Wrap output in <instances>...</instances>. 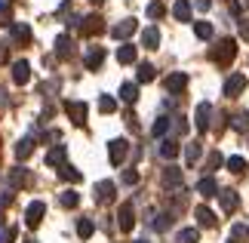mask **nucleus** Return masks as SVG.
<instances>
[{
    "label": "nucleus",
    "mask_w": 249,
    "mask_h": 243,
    "mask_svg": "<svg viewBox=\"0 0 249 243\" xmlns=\"http://www.w3.org/2000/svg\"><path fill=\"white\" fill-rule=\"evenodd\" d=\"M234 56H237V40H234V37H225V40H218L213 50H209V59H213L215 65H222V68L231 65Z\"/></svg>",
    "instance_id": "f257e3e1"
},
{
    "label": "nucleus",
    "mask_w": 249,
    "mask_h": 243,
    "mask_svg": "<svg viewBox=\"0 0 249 243\" xmlns=\"http://www.w3.org/2000/svg\"><path fill=\"white\" fill-rule=\"evenodd\" d=\"M31 185V169H25V167H13L9 169V176H6V188L9 191H22Z\"/></svg>",
    "instance_id": "f03ea898"
},
{
    "label": "nucleus",
    "mask_w": 249,
    "mask_h": 243,
    "mask_svg": "<svg viewBox=\"0 0 249 243\" xmlns=\"http://www.w3.org/2000/svg\"><path fill=\"white\" fill-rule=\"evenodd\" d=\"M126 154H129V142H126V139H111V142H108V157H111V167H123Z\"/></svg>",
    "instance_id": "7ed1b4c3"
},
{
    "label": "nucleus",
    "mask_w": 249,
    "mask_h": 243,
    "mask_svg": "<svg viewBox=\"0 0 249 243\" xmlns=\"http://www.w3.org/2000/svg\"><path fill=\"white\" fill-rule=\"evenodd\" d=\"M65 111H68V117H71V123H77V126H83V120H86V102H80V99H68L65 102Z\"/></svg>",
    "instance_id": "20e7f679"
},
{
    "label": "nucleus",
    "mask_w": 249,
    "mask_h": 243,
    "mask_svg": "<svg viewBox=\"0 0 249 243\" xmlns=\"http://www.w3.org/2000/svg\"><path fill=\"white\" fill-rule=\"evenodd\" d=\"M43 212H46V203H43V200L28 203V209H25V225H28V228H37V225H40V219H43Z\"/></svg>",
    "instance_id": "39448f33"
},
{
    "label": "nucleus",
    "mask_w": 249,
    "mask_h": 243,
    "mask_svg": "<svg viewBox=\"0 0 249 243\" xmlns=\"http://www.w3.org/2000/svg\"><path fill=\"white\" fill-rule=\"evenodd\" d=\"M136 31H139V22H136V19H123L120 25L111 28V37H114V40H126V37H132Z\"/></svg>",
    "instance_id": "423d86ee"
},
{
    "label": "nucleus",
    "mask_w": 249,
    "mask_h": 243,
    "mask_svg": "<svg viewBox=\"0 0 249 243\" xmlns=\"http://www.w3.org/2000/svg\"><path fill=\"white\" fill-rule=\"evenodd\" d=\"M160 185H163L166 191H178L181 188V169L178 167H166L163 176H160Z\"/></svg>",
    "instance_id": "0eeeda50"
},
{
    "label": "nucleus",
    "mask_w": 249,
    "mask_h": 243,
    "mask_svg": "<svg viewBox=\"0 0 249 243\" xmlns=\"http://www.w3.org/2000/svg\"><path fill=\"white\" fill-rule=\"evenodd\" d=\"M209 117H213V108H209V102H200L197 111H194V123H197L200 132H206L209 126H213V123H209Z\"/></svg>",
    "instance_id": "6e6552de"
},
{
    "label": "nucleus",
    "mask_w": 249,
    "mask_h": 243,
    "mask_svg": "<svg viewBox=\"0 0 249 243\" xmlns=\"http://www.w3.org/2000/svg\"><path fill=\"white\" fill-rule=\"evenodd\" d=\"M243 90H246V74H231V77H228V83H225V95H228V99L240 95Z\"/></svg>",
    "instance_id": "1a4fd4ad"
},
{
    "label": "nucleus",
    "mask_w": 249,
    "mask_h": 243,
    "mask_svg": "<svg viewBox=\"0 0 249 243\" xmlns=\"http://www.w3.org/2000/svg\"><path fill=\"white\" fill-rule=\"evenodd\" d=\"M114 194H117V185L114 182H99L95 185V203H111Z\"/></svg>",
    "instance_id": "9d476101"
},
{
    "label": "nucleus",
    "mask_w": 249,
    "mask_h": 243,
    "mask_svg": "<svg viewBox=\"0 0 249 243\" xmlns=\"http://www.w3.org/2000/svg\"><path fill=\"white\" fill-rule=\"evenodd\" d=\"M117 219H120V231H132V225H136V209H132V203H129V200L120 206Z\"/></svg>",
    "instance_id": "9b49d317"
},
{
    "label": "nucleus",
    "mask_w": 249,
    "mask_h": 243,
    "mask_svg": "<svg viewBox=\"0 0 249 243\" xmlns=\"http://www.w3.org/2000/svg\"><path fill=\"white\" fill-rule=\"evenodd\" d=\"M80 28H83V34H86V37L102 34V31H105V19H102V16H86L83 22H80Z\"/></svg>",
    "instance_id": "f8f14e48"
},
{
    "label": "nucleus",
    "mask_w": 249,
    "mask_h": 243,
    "mask_svg": "<svg viewBox=\"0 0 249 243\" xmlns=\"http://www.w3.org/2000/svg\"><path fill=\"white\" fill-rule=\"evenodd\" d=\"M163 86H166V93H181L188 86V74L185 71H176V74H169L166 80H163Z\"/></svg>",
    "instance_id": "ddd939ff"
},
{
    "label": "nucleus",
    "mask_w": 249,
    "mask_h": 243,
    "mask_svg": "<svg viewBox=\"0 0 249 243\" xmlns=\"http://www.w3.org/2000/svg\"><path fill=\"white\" fill-rule=\"evenodd\" d=\"M9 34H13V40H16L18 46H28V43H31V28H28L25 22L9 25Z\"/></svg>",
    "instance_id": "4468645a"
},
{
    "label": "nucleus",
    "mask_w": 249,
    "mask_h": 243,
    "mask_svg": "<svg viewBox=\"0 0 249 243\" xmlns=\"http://www.w3.org/2000/svg\"><path fill=\"white\" fill-rule=\"evenodd\" d=\"M13 80H16L18 86H25L28 80H31V65H28L25 59H18V62L13 65Z\"/></svg>",
    "instance_id": "2eb2a0df"
},
{
    "label": "nucleus",
    "mask_w": 249,
    "mask_h": 243,
    "mask_svg": "<svg viewBox=\"0 0 249 243\" xmlns=\"http://www.w3.org/2000/svg\"><path fill=\"white\" fill-rule=\"evenodd\" d=\"M102 62H105V46H89V50H86V68H89V71H99Z\"/></svg>",
    "instance_id": "dca6fc26"
},
{
    "label": "nucleus",
    "mask_w": 249,
    "mask_h": 243,
    "mask_svg": "<svg viewBox=\"0 0 249 243\" xmlns=\"http://www.w3.org/2000/svg\"><path fill=\"white\" fill-rule=\"evenodd\" d=\"M194 216H197V225H200V228H215V222H218L215 212L209 209V206H197Z\"/></svg>",
    "instance_id": "f3484780"
},
{
    "label": "nucleus",
    "mask_w": 249,
    "mask_h": 243,
    "mask_svg": "<svg viewBox=\"0 0 249 243\" xmlns=\"http://www.w3.org/2000/svg\"><path fill=\"white\" fill-rule=\"evenodd\" d=\"M197 194H200V197H215V194H218L215 179H213V176H203V179L197 182Z\"/></svg>",
    "instance_id": "a211bd4d"
},
{
    "label": "nucleus",
    "mask_w": 249,
    "mask_h": 243,
    "mask_svg": "<svg viewBox=\"0 0 249 243\" xmlns=\"http://www.w3.org/2000/svg\"><path fill=\"white\" fill-rule=\"evenodd\" d=\"M136 59H139V50H136L132 43H123L120 50H117V62H120V65H132Z\"/></svg>",
    "instance_id": "6ab92c4d"
},
{
    "label": "nucleus",
    "mask_w": 249,
    "mask_h": 243,
    "mask_svg": "<svg viewBox=\"0 0 249 243\" xmlns=\"http://www.w3.org/2000/svg\"><path fill=\"white\" fill-rule=\"evenodd\" d=\"M178 151H181V145L176 139H163V142H160V157H163V160L178 157Z\"/></svg>",
    "instance_id": "aec40b11"
},
{
    "label": "nucleus",
    "mask_w": 249,
    "mask_h": 243,
    "mask_svg": "<svg viewBox=\"0 0 249 243\" xmlns=\"http://www.w3.org/2000/svg\"><path fill=\"white\" fill-rule=\"evenodd\" d=\"M218 197H222L225 212H237V209H240V197H237V191H222Z\"/></svg>",
    "instance_id": "412c9836"
},
{
    "label": "nucleus",
    "mask_w": 249,
    "mask_h": 243,
    "mask_svg": "<svg viewBox=\"0 0 249 243\" xmlns=\"http://www.w3.org/2000/svg\"><path fill=\"white\" fill-rule=\"evenodd\" d=\"M65 157H68V148H65V145H55V148L46 154V163H50V167H62Z\"/></svg>",
    "instance_id": "4be33fe9"
},
{
    "label": "nucleus",
    "mask_w": 249,
    "mask_h": 243,
    "mask_svg": "<svg viewBox=\"0 0 249 243\" xmlns=\"http://www.w3.org/2000/svg\"><path fill=\"white\" fill-rule=\"evenodd\" d=\"M142 43H145L148 50H157V46H160V31H157L154 25H151V28H145V31H142Z\"/></svg>",
    "instance_id": "5701e85b"
},
{
    "label": "nucleus",
    "mask_w": 249,
    "mask_h": 243,
    "mask_svg": "<svg viewBox=\"0 0 249 243\" xmlns=\"http://www.w3.org/2000/svg\"><path fill=\"white\" fill-rule=\"evenodd\" d=\"M55 53H59L62 59H71V56H74V43H71L68 34H62L59 40H55Z\"/></svg>",
    "instance_id": "b1692460"
},
{
    "label": "nucleus",
    "mask_w": 249,
    "mask_h": 243,
    "mask_svg": "<svg viewBox=\"0 0 249 243\" xmlns=\"http://www.w3.org/2000/svg\"><path fill=\"white\" fill-rule=\"evenodd\" d=\"M34 145H37V139H31V135H28V139H22L16 145V157L18 160H25V157H31V151H34Z\"/></svg>",
    "instance_id": "393cba45"
},
{
    "label": "nucleus",
    "mask_w": 249,
    "mask_h": 243,
    "mask_svg": "<svg viewBox=\"0 0 249 243\" xmlns=\"http://www.w3.org/2000/svg\"><path fill=\"white\" fill-rule=\"evenodd\" d=\"M77 203H80V194H77V191H62V194H59V206H62V209H74Z\"/></svg>",
    "instance_id": "a878e982"
},
{
    "label": "nucleus",
    "mask_w": 249,
    "mask_h": 243,
    "mask_svg": "<svg viewBox=\"0 0 249 243\" xmlns=\"http://www.w3.org/2000/svg\"><path fill=\"white\" fill-rule=\"evenodd\" d=\"M166 130H169V117H166V114H160V117L154 120V126H151V135H154V139H163Z\"/></svg>",
    "instance_id": "bb28decb"
},
{
    "label": "nucleus",
    "mask_w": 249,
    "mask_h": 243,
    "mask_svg": "<svg viewBox=\"0 0 249 243\" xmlns=\"http://www.w3.org/2000/svg\"><path fill=\"white\" fill-rule=\"evenodd\" d=\"M59 176H62L65 182H80V179H83V172H80V169H74L71 163H62V167H59Z\"/></svg>",
    "instance_id": "cd10ccee"
},
{
    "label": "nucleus",
    "mask_w": 249,
    "mask_h": 243,
    "mask_svg": "<svg viewBox=\"0 0 249 243\" xmlns=\"http://www.w3.org/2000/svg\"><path fill=\"white\" fill-rule=\"evenodd\" d=\"M120 99L132 105V102L139 99V83H123V86H120Z\"/></svg>",
    "instance_id": "c85d7f7f"
},
{
    "label": "nucleus",
    "mask_w": 249,
    "mask_h": 243,
    "mask_svg": "<svg viewBox=\"0 0 249 243\" xmlns=\"http://www.w3.org/2000/svg\"><path fill=\"white\" fill-rule=\"evenodd\" d=\"M172 16H176L178 22H188V19H191V3H188V0H178V3L172 6Z\"/></svg>",
    "instance_id": "c756f323"
},
{
    "label": "nucleus",
    "mask_w": 249,
    "mask_h": 243,
    "mask_svg": "<svg viewBox=\"0 0 249 243\" xmlns=\"http://www.w3.org/2000/svg\"><path fill=\"white\" fill-rule=\"evenodd\" d=\"M231 126H234L237 132H249V111L234 114V117H231Z\"/></svg>",
    "instance_id": "7c9ffc66"
},
{
    "label": "nucleus",
    "mask_w": 249,
    "mask_h": 243,
    "mask_svg": "<svg viewBox=\"0 0 249 243\" xmlns=\"http://www.w3.org/2000/svg\"><path fill=\"white\" fill-rule=\"evenodd\" d=\"M197 237H200L197 228H181L176 234V243H197Z\"/></svg>",
    "instance_id": "2f4dec72"
},
{
    "label": "nucleus",
    "mask_w": 249,
    "mask_h": 243,
    "mask_svg": "<svg viewBox=\"0 0 249 243\" xmlns=\"http://www.w3.org/2000/svg\"><path fill=\"white\" fill-rule=\"evenodd\" d=\"M185 157H188V167H194L200 160V142H188L185 145Z\"/></svg>",
    "instance_id": "473e14b6"
},
{
    "label": "nucleus",
    "mask_w": 249,
    "mask_h": 243,
    "mask_svg": "<svg viewBox=\"0 0 249 243\" xmlns=\"http://www.w3.org/2000/svg\"><path fill=\"white\" fill-rule=\"evenodd\" d=\"M154 80V65L151 62H142L139 65V83H151Z\"/></svg>",
    "instance_id": "72a5a7b5"
},
{
    "label": "nucleus",
    "mask_w": 249,
    "mask_h": 243,
    "mask_svg": "<svg viewBox=\"0 0 249 243\" xmlns=\"http://www.w3.org/2000/svg\"><path fill=\"white\" fill-rule=\"evenodd\" d=\"M151 225H154V231H166L172 225V212H160V216H154Z\"/></svg>",
    "instance_id": "f704fd0d"
},
{
    "label": "nucleus",
    "mask_w": 249,
    "mask_h": 243,
    "mask_svg": "<svg viewBox=\"0 0 249 243\" xmlns=\"http://www.w3.org/2000/svg\"><path fill=\"white\" fill-rule=\"evenodd\" d=\"M222 163H225L222 154H218V151H209V157H206V172H215Z\"/></svg>",
    "instance_id": "c9c22d12"
},
{
    "label": "nucleus",
    "mask_w": 249,
    "mask_h": 243,
    "mask_svg": "<svg viewBox=\"0 0 249 243\" xmlns=\"http://www.w3.org/2000/svg\"><path fill=\"white\" fill-rule=\"evenodd\" d=\"M194 34L200 40H209V37H213V25L209 22H194Z\"/></svg>",
    "instance_id": "e433bc0d"
},
{
    "label": "nucleus",
    "mask_w": 249,
    "mask_h": 243,
    "mask_svg": "<svg viewBox=\"0 0 249 243\" xmlns=\"http://www.w3.org/2000/svg\"><path fill=\"white\" fill-rule=\"evenodd\" d=\"M92 231H95V225H92L89 219H80V222H77V234H80L83 240H86V237H92Z\"/></svg>",
    "instance_id": "4c0bfd02"
},
{
    "label": "nucleus",
    "mask_w": 249,
    "mask_h": 243,
    "mask_svg": "<svg viewBox=\"0 0 249 243\" xmlns=\"http://www.w3.org/2000/svg\"><path fill=\"white\" fill-rule=\"evenodd\" d=\"M228 169L237 172V176H243V172H246V160L243 157H231V160H228Z\"/></svg>",
    "instance_id": "58836bf2"
},
{
    "label": "nucleus",
    "mask_w": 249,
    "mask_h": 243,
    "mask_svg": "<svg viewBox=\"0 0 249 243\" xmlns=\"http://www.w3.org/2000/svg\"><path fill=\"white\" fill-rule=\"evenodd\" d=\"M99 108H102L105 114L117 111V99H111V95H102V99H99Z\"/></svg>",
    "instance_id": "ea45409f"
},
{
    "label": "nucleus",
    "mask_w": 249,
    "mask_h": 243,
    "mask_svg": "<svg viewBox=\"0 0 249 243\" xmlns=\"http://www.w3.org/2000/svg\"><path fill=\"white\" fill-rule=\"evenodd\" d=\"M163 3H160V0H154V3H148V19H163Z\"/></svg>",
    "instance_id": "a19ab883"
},
{
    "label": "nucleus",
    "mask_w": 249,
    "mask_h": 243,
    "mask_svg": "<svg viewBox=\"0 0 249 243\" xmlns=\"http://www.w3.org/2000/svg\"><path fill=\"white\" fill-rule=\"evenodd\" d=\"M13 240H16V228L3 225V228H0V243H13Z\"/></svg>",
    "instance_id": "79ce46f5"
},
{
    "label": "nucleus",
    "mask_w": 249,
    "mask_h": 243,
    "mask_svg": "<svg viewBox=\"0 0 249 243\" xmlns=\"http://www.w3.org/2000/svg\"><path fill=\"white\" fill-rule=\"evenodd\" d=\"M9 19H13V9H9V3H0V25H13V22H9Z\"/></svg>",
    "instance_id": "37998d69"
},
{
    "label": "nucleus",
    "mask_w": 249,
    "mask_h": 243,
    "mask_svg": "<svg viewBox=\"0 0 249 243\" xmlns=\"http://www.w3.org/2000/svg\"><path fill=\"white\" fill-rule=\"evenodd\" d=\"M123 182H126V185H136L139 182V172L136 169H126V172H123Z\"/></svg>",
    "instance_id": "c03bdc74"
},
{
    "label": "nucleus",
    "mask_w": 249,
    "mask_h": 243,
    "mask_svg": "<svg viewBox=\"0 0 249 243\" xmlns=\"http://www.w3.org/2000/svg\"><path fill=\"white\" fill-rule=\"evenodd\" d=\"M13 194H16V191H9V188H6L3 194H0V209H3L6 203H13Z\"/></svg>",
    "instance_id": "a18cd8bd"
},
{
    "label": "nucleus",
    "mask_w": 249,
    "mask_h": 243,
    "mask_svg": "<svg viewBox=\"0 0 249 243\" xmlns=\"http://www.w3.org/2000/svg\"><path fill=\"white\" fill-rule=\"evenodd\" d=\"M240 37L249 43V19H243V22H240Z\"/></svg>",
    "instance_id": "49530a36"
},
{
    "label": "nucleus",
    "mask_w": 249,
    "mask_h": 243,
    "mask_svg": "<svg viewBox=\"0 0 249 243\" xmlns=\"http://www.w3.org/2000/svg\"><path fill=\"white\" fill-rule=\"evenodd\" d=\"M40 142H59V132H55V130H50V132H43V135H40Z\"/></svg>",
    "instance_id": "de8ad7c7"
},
{
    "label": "nucleus",
    "mask_w": 249,
    "mask_h": 243,
    "mask_svg": "<svg viewBox=\"0 0 249 243\" xmlns=\"http://www.w3.org/2000/svg\"><path fill=\"white\" fill-rule=\"evenodd\" d=\"M209 6H213V0H197V9H200V13H206Z\"/></svg>",
    "instance_id": "09e8293b"
},
{
    "label": "nucleus",
    "mask_w": 249,
    "mask_h": 243,
    "mask_svg": "<svg viewBox=\"0 0 249 243\" xmlns=\"http://www.w3.org/2000/svg\"><path fill=\"white\" fill-rule=\"evenodd\" d=\"M92 3H95V6H102V3H105V0H92Z\"/></svg>",
    "instance_id": "8fccbe9b"
},
{
    "label": "nucleus",
    "mask_w": 249,
    "mask_h": 243,
    "mask_svg": "<svg viewBox=\"0 0 249 243\" xmlns=\"http://www.w3.org/2000/svg\"><path fill=\"white\" fill-rule=\"evenodd\" d=\"M228 243H240V240H228Z\"/></svg>",
    "instance_id": "3c124183"
},
{
    "label": "nucleus",
    "mask_w": 249,
    "mask_h": 243,
    "mask_svg": "<svg viewBox=\"0 0 249 243\" xmlns=\"http://www.w3.org/2000/svg\"><path fill=\"white\" fill-rule=\"evenodd\" d=\"M25 243H37V240H25Z\"/></svg>",
    "instance_id": "603ef678"
},
{
    "label": "nucleus",
    "mask_w": 249,
    "mask_h": 243,
    "mask_svg": "<svg viewBox=\"0 0 249 243\" xmlns=\"http://www.w3.org/2000/svg\"><path fill=\"white\" fill-rule=\"evenodd\" d=\"M136 243H148V240H136Z\"/></svg>",
    "instance_id": "864d4df0"
}]
</instances>
